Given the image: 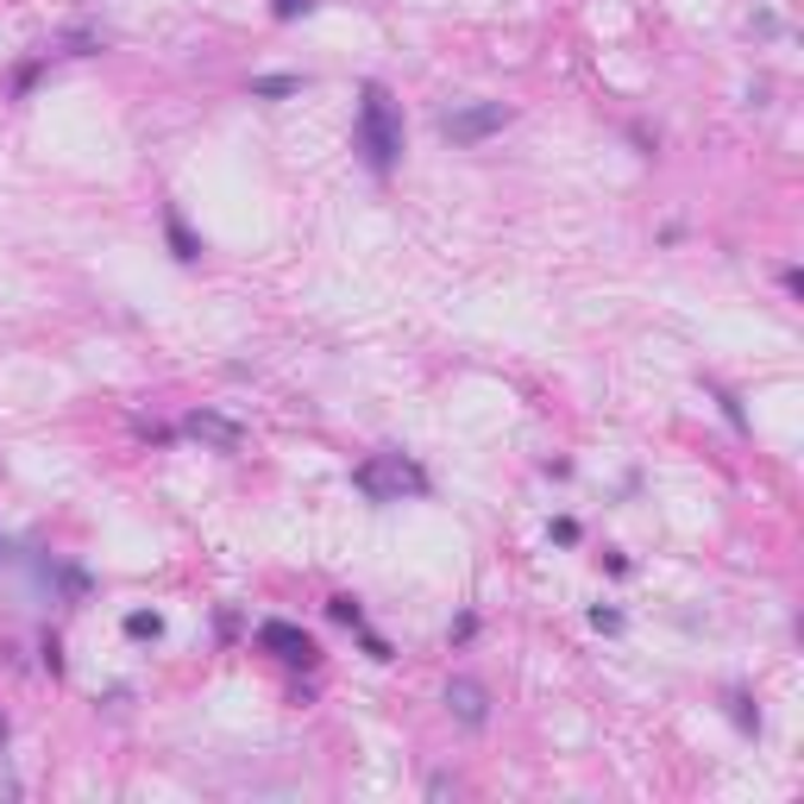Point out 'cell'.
<instances>
[{"instance_id":"6da1fadb","label":"cell","mask_w":804,"mask_h":804,"mask_svg":"<svg viewBox=\"0 0 804 804\" xmlns=\"http://www.w3.org/2000/svg\"><path fill=\"white\" fill-rule=\"evenodd\" d=\"M358 151H365V164H371L377 176H390L397 157H402V120H397V107H390V95H383L377 82L358 95Z\"/></svg>"},{"instance_id":"7a4b0ae2","label":"cell","mask_w":804,"mask_h":804,"mask_svg":"<svg viewBox=\"0 0 804 804\" xmlns=\"http://www.w3.org/2000/svg\"><path fill=\"white\" fill-rule=\"evenodd\" d=\"M352 484L371 503H402V497H422L427 490V472L415 459H402V452H371V459L352 472Z\"/></svg>"},{"instance_id":"3957f363","label":"cell","mask_w":804,"mask_h":804,"mask_svg":"<svg viewBox=\"0 0 804 804\" xmlns=\"http://www.w3.org/2000/svg\"><path fill=\"white\" fill-rule=\"evenodd\" d=\"M503 126H509V107H503V100H472V107L440 114V132H447L452 145H477V139H490Z\"/></svg>"},{"instance_id":"277c9868","label":"cell","mask_w":804,"mask_h":804,"mask_svg":"<svg viewBox=\"0 0 804 804\" xmlns=\"http://www.w3.org/2000/svg\"><path fill=\"white\" fill-rule=\"evenodd\" d=\"M258 641H264L276 660H289V666H308V660H315V641H308L296 623H264L258 628Z\"/></svg>"},{"instance_id":"5b68a950","label":"cell","mask_w":804,"mask_h":804,"mask_svg":"<svg viewBox=\"0 0 804 804\" xmlns=\"http://www.w3.org/2000/svg\"><path fill=\"white\" fill-rule=\"evenodd\" d=\"M447 704H452V717H459V723H484V717H490V704H484V685H472V678H452L447 685Z\"/></svg>"},{"instance_id":"8992f818","label":"cell","mask_w":804,"mask_h":804,"mask_svg":"<svg viewBox=\"0 0 804 804\" xmlns=\"http://www.w3.org/2000/svg\"><path fill=\"white\" fill-rule=\"evenodd\" d=\"M189 434H196V440H208V447H221V452H233L239 447V427L226 422V415H208V409H201V415H189Z\"/></svg>"},{"instance_id":"52a82bcc","label":"cell","mask_w":804,"mask_h":804,"mask_svg":"<svg viewBox=\"0 0 804 804\" xmlns=\"http://www.w3.org/2000/svg\"><path fill=\"white\" fill-rule=\"evenodd\" d=\"M302 88V75H258V82H251V95H296Z\"/></svg>"},{"instance_id":"ba28073f","label":"cell","mask_w":804,"mask_h":804,"mask_svg":"<svg viewBox=\"0 0 804 804\" xmlns=\"http://www.w3.org/2000/svg\"><path fill=\"white\" fill-rule=\"evenodd\" d=\"M126 635H132V641H157V635H164V623H157V616H151V610H132V616H126Z\"/></svg>"},{"instance_id":"9c48e42d","label":"cell","mask_w":804,"mask_h":804,"mask_svg":"<svg viewBox=\"0 0 804 804\" xmlns=\"http://www.w3.org/2000/svg\"><path fill=\"white\" fill-rule=\"evenodd\" d=\"M327 616H333V623H352V628L365 623V616H358V603H352V598H333V603H327Z\"/></svg>"},{"instance_id":"30bf717a","label":"cell","mask_w":804,"mask_h":804,"mask_svg":"<svg viewBox=\"0 0 804 804\" xmlns=\"http://www.w3.org/2000/svg\"><path fill=\"white\" fill-rule=\"evenodd\" d=\"M170 246H176V258H196V239L182 233V221H176V214H170Z\"/></svg>"},{"instance_id":"8fae6325","label":"cell","mask_w":804,"mask_h":804,"mask_svg":"<svg viewBox=\"0 0 804 804\" xmlns=\"http://www.w3.org/2000/svg\"><path fill=\"white\" fill-rule=\"evenodd\" d=\"M13 799H20V779L7 773V754H0V804H13Z\"/></svg>"},{"instance_id":"7c38bea8","label":"cell","mask_w":804,"mask_h":804,"mask_svg":"<svg viewBox=\"0 0 804 804\" xmlns=\"http://www.w3.org/2000/svg\"><path fill=\"white\" fill-rule=\"evenodd\" d=\"M315 0H276V20H296V13H308Z\"/></svg>"},{"instance_id":"4fadbf2b","label":"cell","mask_w":804,"mask_h":804,"mask_svg":"<svg viewBox=\"0 0 804 804\" xmlns=\"http://www.w3.org/2000/svg\"><path fill=\"white\" fill-rule=\"evenodd\" d=\"M0 748H7V717H0Z\"/></svg>"}]
</instances>
